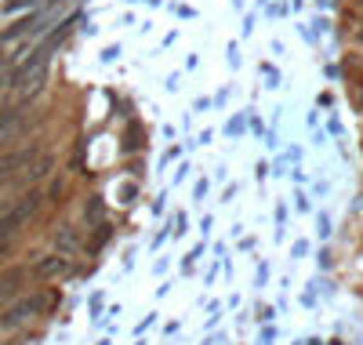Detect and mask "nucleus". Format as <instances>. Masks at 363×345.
I'll list each match as a JSON object with an SVG mask.
<instances>
[{
	"instance_id": "6",
	"label": "nucleus",
	"mask_w": 363,
	"mask_h": 345,
	"mask_svg": "<svg viewBox=\"0 0 363 345\" xmlns=\"http://www.w3.org/2000/svg\"><path fill=\"white\" fill-rule=\"evenodd\" d=\"M22 131V106H4L0 109V135H18Z\"/></svg>"
},
{
	"instance_id": "7",
	"label": "nucleus",
	"mask_w": 363,
	"mask_h": 345,
	"mask_svg": "<svg viewBox=\"0 0 363 345\" xmlns=\"http://www.w3.org/2000/svg\"><path fill=\"white\" fill-rule=\"evenodd\" d=\"M77 233L69 229V226H62V229H58L55 233V247H58V255H73V251H77Z\"/></svg>"
},
{
	"instance_id": "12",
	"label": "nucleus",
	"mask_w": 363,
	"mask_h": 345,
	"mask_svg": "<svg viewBox=\"0 0 363 345\" xmlns=\"http://www.w3.org/2000/svg\"><path fill=\"white\" fill-rule=\"evenodd\" d=\"M8 207H11V200H0V214H4Z\"/></svg>"
},
{
	"instance_id": "8",
	"label": "nucleus",
	"mask_w": 363,
	"mask_h": 345,
	"mask_svg": "<svg viewBox=\"0 0 363 345\" xmlns=\"http://www.w3.org/2000/svg\"><path fill=\"white\" fill-rule=\"evenodd\" d=\"M29 4H37V0H8L4 11H18V8H29Z\"/></svg>"
},
{
	"instance_id": "3",
	"label": "nucleus",
	"mask_w": 363,
	"mask_h": 345,
	"mask_svg": "<svg viewBox=\"0 0 363 345\" xmlns=\"http://www.w3.org/2000/svg\"><path fill=\"white\" fill-rule=\"evenodd\" d=\"M33 156H37L33 149H18V153H4V156H0V190L11 185V182H18V171L29 168Z\"/></svg>"
},
{
	"instance_id": "13",
	"label": "nucleus",
	"mask_w": 363,
	"mask_h": 345,
	"mask_svg": "<svg viewBox=\"0 0 363 345\" xmlns=\"http://www.w3.org/2000/svg\"><path fill=\"white\" fill-rule=\"evenodd\" d=\"M359 40H363V29H359Z\"/></svg>"
},
{
	"instance_id": "9",
	"label": "nucleus",
	"mask_w": 363,
	"mask_h": 345,
	"mask_svg": "<svg viewBox=\"0 0 363 345\" xmlns=\"http://www.w3.org/2000/svg\"><path fill=\"white\" fill-rule=\"evenodd\" d=\"M4 87H11V73H8V77L0 73V91H4Z\"/></svg>"
},
{
	"instance_id": "2",
	"label": "nucleus",
	"mask_w": 363,
	"mask_h": 345,
	"mask_svg": "<svg viewBox=\"0 0 363 345\" xmlns=\"http://www.w3.org/2000/svg\"><path fill=\"white\" fill-rule=\"evenodd\" d=\"M37 211H40V193H26L18 204H11L4 214H0V240H8L11 233H18Z\"/></svg>"
},
{
	"instance_id": "10",
	"label": "nucleus",
	"mask_w": 363,
	"mask_h": 345,
	"mask_svg": "<svg viewBox=\"0 0 363 345\" xmlns=\"http://www.w3.org/2000/svg\"><path fill=\"white\" fill-rule=\"evenodd\" d=\"M11 138H15V135H0V153L8 149V142H11Z\"/></svg>"
},
{
	"instance_id": "5",
	"label": "nucleus",
	"mask_w": 363,
	"mask_h": 345,
	"mask_svg": "<svg viewBox=\"0 0 363 345\" xmlns=\"http://www.w3.org/2000/svg\"><path fill=\"white\" fill-rule=\"evenodd\" d=\"M29 280V273L26 269H8L4 276H0V302H11L15 295H18V288Z\"/></svg>"
},
{
	"instance_id": "4",
	"label": "nucleus",
	"mask_w": 363,
	"mask_h": 345,
	"mask_svg": "<svg viewBox=\"0 0 363 345\" xmlns=\"http://www.w3.org/2000/svg\"><path fill=\"white\" fill-rule=\"evenodd\" d=\"M69 262L66 255H44L33 269H29V276H37V280H58V276H66Z\"/></svg>"
},
{
	"instance_id": "11",
	"label": "nucleus",
	"mask_w": 363,
	"mask_h": 345,
	"mask_svg": "<svg viewBox=\"0 0 363 345\" xmlns=\"http://www.w3.org/2000/svg\"><path fill=\"white\" fill-rule=\"evenodd\" d=\"M8 251H11V243H8V240H0V258H4Z\"/></svg>"
},
{
	"instance_id": "1",
	"label": "nucleus",
	"mask_w": 363,
	"mask_h": 345,
	"mask_svg": "<svg viewBox=\"0 0 363 345\" xmlns=\"http://www.w3.org/2000/svg\"><path fill=\"white\" fill-rule=\"evenodd\" d=\"M44 305H48L44 295H22V298L8 302L4 312H0V331H18V327H26L33 317H40Z\"/></svg>"
}]
</instances>
